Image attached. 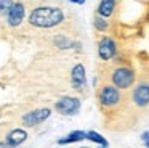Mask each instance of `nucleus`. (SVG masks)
<instances>
[{"label":"nucleus","mask_w":149,"mask_h":148,"mask_svg":"<svg viewBox=\"0 0 149 148\" xmlns=\"http://www.w3.org/2000/svg\"><path fill=\"white\" fill-rule=\"evenodd\" d=\"M96 105L104 116L116 118L125 111L127 95L116 85L104 80L103 84H100V87H96Z\"/></svg>","instance_id":"nucleus-1"},{"label":"nucleus","mask_w":149,"mask_h":148,"mask_svg":"<svg viewBox=\"0 0 149 148\" xmlns=\"http://www.w3.org/2000/svg\"><path fill=\"white\" fill-rule=\"evenodd\" d=\"M130 114H141L149 109V73L138 77L135 85L128 90L127 108Z\"/></svg>","instance_id":"nucleus-2"},{"label":"nucleus","mask_w":149,"mask_h":148,"mask_svg":"<svg viewBox=\"0 0 149 148\" xmlns=\"http://www.w3.org/2000/svg\"><path fill=\"white\" fill-rule=\"evenodd\" d=\"M64 21V11L58 6H37L29 15V24L40 29H52Z\"/></svg>","instance_id":"nucleus-3"},{"label":"nucleus","mask_w":149,"mask_h":148,"mask_svg":"<svg viewBox=\"0 0 149 148\" xmlns=\"http://www.w3.org/2000/svg\"><path fill=\"white\" fill-rule=\"evenodd\" d=\"M106 80L122 92H128L138 80V73L130 63H117L107 71Z\"/></svg>","instance_id":"nucleus-4"},{"label":"nucleus","mask_w":149,"mask_h":148,"mask_svg":"<svg viewBox=\"0 0 149 148\" xmlns=\"http://www.w3.org/2000/svg\"><path fill=\"white\" fill-rule=\"evenodd\" d=\"M98 58L103 63H112L119 55V44L111 34H103L98 39Z\"/></svg>","instance_id":"nucleus-5"},{"label":"nucleus","mask_w":149,"mask_h":148,"mask_svg":"<svg viewBox=\"0 0 149 148\" xmlns=\"http://www.w3.org/2000/svg\"><path fill=\"white\" fill-rule=\"evenodd\" d=\"M80 108H82L80 98L79 97H72V95H64L59 100H56V103H55V111L63 116H75V114H79Z\"/></svg>","instance_id":"nucleus-6"},{"label":"nucleus","mask_w":149,"mask_h":148,"mask_svg":"<svg viewBox=\"0 0 149 148\" xmlns=\"http://www.w3.org/2000/svg\"><path fill=\"white\" fill-rule=\"evenodd\" d=\"M50 116H52V109L50 108H37V109H32V111H27L26 114H23L21 124L26 125V127H36V125L43 124Z\"/></svg>","instance_id":"nucleus-7"},{"label":"nucleus","mask_w":149,"mask_h":148,"mask_svg":"<svg viewBox=\"0 0 149 148\" xmlns=\"http://www.w3.org/2000/svg\"><path fill=\"white\" fill-rule=\"evenodd\" d=\"M71 87L75 92H84L87 87V71L82 63H77L71 69Z\"/></svg>","instance_id":"nucleus-8"},{"label":"nucleus","mask_w":149,"mask_h":148,"mask_svg":"<svg viewBox=\"0 0 149 148\" xmlns=\"http://www.w3.org/2000/svg\"><path fill=\"white\" fill-rule=\"evenodd\" d=\"M24 15H26V8L21 2H15L13 5L10 6L7 13V23L10 27H18V26L23 23Z\"/></svg>","instance_id":"nucleus-9"},{"label":"nucleus","mask_w":149,"mask_h":148,"mask_svg":"<svg viewBox=\"0 0 149 148\" xmlns=\"http://www.w3.org/2000/svg\"><path fill=\"white\" fill-rule=\"evenodd\" d=\"M119 10V0H100L96 6V15L106 19H112Z\"/></svg>","instance_id":"nucleus-10"},{"label":"nucleus","mask_w":149,"mask_h":148,"mask_svg":"<svg viewBox=\"0 0 149 148\" xmlns=\"http://www.w3.org/2000/svg\"><path fill=\"white\" fill-rule=\"evenodd\" d=\"M27 132H26V129H21V127H16V129H13V130H10L7 135H5V143H7V147L8 148H16V147H19V145H23L24 142L27 140Z\"/></svg>","instance_id":"nucleus-11"},{"label":"nucleus","mask_w":149,"mask_h":148,"mask_svg":"<svg viewBox=\"0 0 149 148\" xmlns=\"http://www.w3.org/2000/svg\"><path fill=\"white\" fill-rule=\"evenodd\" d=\"M82 140H87V132H85V130H72V132H69L68 135L58 138L56 143H58V145H71V143L82 142Z\"/></svg>","instance_id":"nucleus-12"},{"label":"nucleus","mask_w":149,"mask_h":148,"mask_svg":"<svg viewBox=\"0 0 149 148\" xmlns=\"http://www.w3.org/2000/svg\"><path fill=\"white\" fill-rule=\"evenodd\" d=\"M87 140L98 145V148H109V142L104 135H101L96 130H87Z\"/></svg>","instance_id":"nucleus-13"},{"label":"nucleus","mask_w":149,"mask_h":148,"mask_svg":"<svg viewBox=\"0 0 149 148\" xmlns=\"http://www.w3.org/2000/svg\"><path fill=\"white\" fill-rule=\"evenodd\" d=\"M93 27L96 29L98 32H101V34H107V31H109V27H111V23H109V19L103 18V16L95 15V18H93Z\"/></svg>","instance_id":"nucleus-14"},{"label":"nucleus","mask_w":149,"mask_h":148,"mask_svg":"<svg viewBox=\"0 0 149 148\" xmlns=\"http://www.w3.org/2000/svg\"><path fill=\"white\" fill-rule=\"evenodd\" d=\"M55 45L58 48H61V50H68V48H72L75 44H74V40L68 39L66 35H56L55 37Z\"/></svg>","instance_id":"nucleus-15"},{"label":"nucleus","mask_w":149,"mask_h":148,"mask_svg":"<svg viewBox=\"0 0 149 148\" xmlns=\"http://www.w3.org/2000/svg\"><path fill=\"white\" fill-rule=\"evenodd\" d=\"M13 0H0V15L2 13H8V10H10V6L13 5Z\"/></svg>","instance_id":"nucleus-16"},{"label":"nucleus","mask_w":149,"mask_h":148,"mask_svg":"<svg viewBox=\"0 0 149 148\" xmlns=\"http://www.w3.org/2000/svg\"><path fill=\"white\" fill-rule=\"evenodd\" d=\"M139 138H141V143L144 148H149V130H144L141 135H139Z\"/></svg>","instance_id":"nucleus-17"},{"label":"nucleus","mask_w":149,"mask_h":148,"mask_svg":"<svg viewBox=\"0 0 149 148\" xmlns=\"http://www.w3.org/2000/svg\"><path fill=\"white\" fill-rule=\"evenodd\" d=\"M71 3H75V5H84L85 3V0H69Z\"/></svg>","instance_id":"nucleus-18"},{"label":"nucleus","mask_w":149,"mask_h":148,"mask_svg":"<svg viewBox=\"0 0 149 148\" xmlns=\"http://www.w3.org/2000/svg\"><path fill=\"white\" fill-rule=\"evenodd\" d=\"M0 148H8V147H7V143H5V142H0Z\"/></svg>","instance_id":"nucleus-19"},{"label":"nucleus","mask_w":149,"mask_h":148,"mask_svg":"<svg viewBox=\"0 0 149 148\" xmlns=\"http://www.w3.org/2000/svg\"><path fill=\"white\" fill-rule=\"evenodd\" d=\"M79 148H90V147H79Z\"/></svg>","instance_id":"nucleus-20"}]
</instances>
